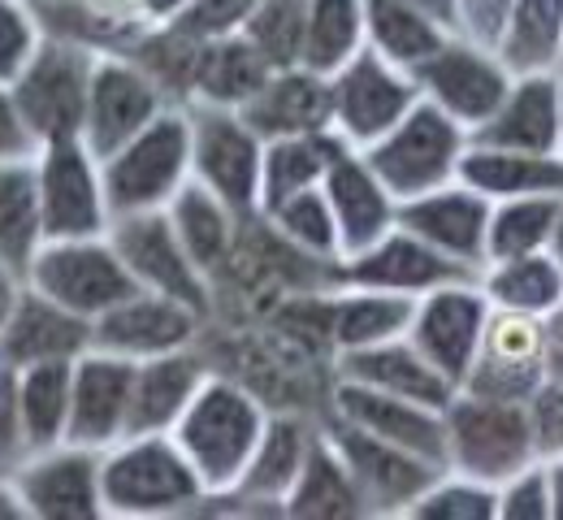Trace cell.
<instances>
[{
  "label": "cell",
  "mask_w": 563,
  "mask_h": 520,
  "mask_svg": "<svg viewBox=\"0 0 563 520\" xmlns=\"http://www.w3.org/2000/svg\"><path fill=\"white\" fill-rule=\"evenodd\" d=\"M269 425V408L256 390H247L234 377L209 373L183 421L174 425V443L200 473L209 499H230L261 446V434Z\"/></svg>",
  "instance_id": "cell-1"
},
{
  "label": "cell",
  "mask_w": 563,
  "mask_h": 520,
  "mask_svg": "<svg viewBox=\"0 0 563 520\" xmlns=\"http://www.w3.org/2000/svg\"><path fill=\"white\" fill-rule=\"evenodd\" d=\"M100 486L109 520L191 517L209 504V490L174 434H126L100 451Z\"/></svg>",
  "instance_id": "cell-2"
},
{
  "label": "cell",
  "mask_w": 563,
  "mask_h": 520,
  "mask_svg": "<svg viewBox=\"0 0 563 520\" xmlns=\"http://www.w3.org/2000/svg\"><path fill=\"white\" fill-rule=\"evenodd\" d=\"M104 191L113 218L156 213L191 182V113L187 104H169L156 113L135 140L100 156Z\"/></svg>",
  "instance_id": "cell-3"
},
{
  "label": "cell",
  "mask_w": 563,
  "mask_h": 520,
  "mask_svg": "<svg viewBox=\"0 0 563 520\" xmlns=\"http://www.w3.org/2000/svg\"><path fill=\"white\" fill-rule=\"evenodd\" d=\"M542 446L533 430L529 403L490 399L460 390L446 408V468L477 477L486 486H503L520 468L538 464Z\"/></svg>",
  "instance_id": "cell-4"
},
{
  "label": "cell",
  "mask_w": 563,
  "mask_h": 520,
  "mask_svg": "<svg viewBox=\"0 0 563 520\" xmlns=\"http://www.w3.org/2000/svg\"><path fill=\"white\" fill-rule=\"evenodd\" d=\"M468 144H473V135L451 113H442L433 100L421 96L417 109L395 131H386L360 156L386 182V191L404 204V200H417V196H429V191L455 182L460 156Z\"/></svg>",
  "instance_id": "cell-5"
},
{
  "label": "cell",
  "mask_w": 563,
  "mask_h": 520,
  "mask_svg": "<svg viewBox=\"0 0 563 520\" xmlns=\"http://www.w3.org/2000/svg\"><path fill=\"white\" fill-rule=\"evenodd\" d=\"M96 62H100L96 48L44 31V44L26 62V70L9 82L18 109H22V118H26V126L40 144L82 140Z\"/></svg>",
  "instance_id": "cell-6"
},
{
  "label": "cell",
  "mask_w": 563,
  "mask_h": 520,
  "mask_svg": "<svg viewBox=\"0 0 563 520\" xmlns=\"http://www.w3.org/2000/svg\"><path fill=\"white\" fill-rule=\"evenodd\" d=\"M26 283L87 321L104 317L113 303L140 291V283L131 278V269H126V261L109 234L48 239L26 269Z\"/></svg>",
  "instance_id": "cell-7"
},
{
  "label": "cell",
  "mask_w": 563,
  "mask_h": 520,
  "mask_svg": "<svg viewBox=\"0 0 563 520\" xmlns=\"http://www.w3.org/2000/svg\"><path fill=\"white\" fill-rule=\"evenodd\" d=\"M191 113V178L217 191L234 213H261V174H265V140L247 126L239 109L221 104H187Z\"/></svg>",
  "instance_id": "cell-8"
},
{
  "label": "cell",
  "mask_w": 563,
  "mask_h": 520,
  "mask_svg": "<svg viewBox=\"0 0 563 520\" xmlns=\"http://www.w3.org/2000/svg\"><path fill=\"white\" fill-rule=\"evenodd\" d=\"M35 182L48 239L109 234L113 209L104 191V165L82 140H53L35 152Z\"/></svg>",
  "instance_id": "cell-9"
},
{
  "label": "cell",
  "mask_w": 563,
  "mask_h": 520,
  "mask_svg": "<svg viewBox=\"0 0 563 520\" xmlns=\"http://www.w3.org/2000/svg\"><path fill=\"white\" fill-rule=\"evenodd\" d=\"M330 87H334V131L355 152L377 144L386 131H395L421 100L417 78L408 75L404 66L386 62L368 44L339 75H330Z\"/></svg>",
  "instance_id": "cell-10"
},
{
  "label": "cell",
  "mask_w": 563,
  "mask_h": 520,
  "mask_svg": "<svg viewBox=\"0 0 563 520\" xmlns=\"http://www.w3.org/2000/svg\"><path fill=\"white\" fill-rule=\"evenodd\" d=\"M169 104H174V96L135 53H100L96 75H91V96H87L82 144L96 156H109L126 140H135Z\"/></svg>",
  "instance_id": "cell-11"
},
{
  "label": "cell",
  "mask_w": 563,
  "mask_h": 520,
  "mask_svg": "<svg viewBox=\"0 0 563 520\" xmlns=\"http://www.w3.org/2000/svg\"><path fill=\"white\" fill-rule=\"evenodd\" d=\"M412 78H417L424 100H433L442 113H451L468 135L490 122L511 91V70L498 62V53L460 31L424 66H417Z\"/></svg>",
  "instance_id": "cell-12"
},
{
  "label": "cell",
  "mask_w": 563,
  "mask_h": 520,
  "mask_svg": "<svg viewBox=\"0 0 563 520\" xmlns=\"http://www.w3.org/2000/svg\"><path fill=\"white\" fill-rule=\"evenodd\" d=\"M321 430L330 434V443L339 446V455L347 460L368 517H408V508L446 473V468L429 464V460L404 451V446L373 439L368 430H360V425L334 417V412H330V421Z\"/></svg>",
  "instance_id": "cell-13"
},
{
  "label": "cell",
  "mask_w": 563,
  "mask_h": 520,
  "mask_svg": "<svg viewBox=\"0 0 563 520\" xmlns=\"http://www.w3.org/2000/svg\"><path fill=\"white\" fill-rule=\"evenodd\" d=\"M31 520H109L100 486V451L57 443L26 451L9 468Z\"/></svg>",
  "instance_id": "cell-14"
},
{
  "label": "cell",
  "mask_w": 563,
  "mask_h": 520,
  "mask_svg": "<svg viewBox=\"0 0 563 520\" xmlns=\"http://www.w3.org/2000/svg\"><path fill=\"white\" fill-rule=\"evenodd\" d=\"M334 283L339 287L395 291V296H429V291H438L446 283H482V269L438 252L433 243H424L421 234H412L408 225H395L373 247L339 261L334 265Z\"/></svg>",
  "instance_id": "cell-15"
},
{
  "label": "cell",
  "mask_w": 563,
  "mask_h": 520,
  "mask_svg": "<svg viewBox=\"0 0 563 520\" xmlns=\"http://www.w3.org/2000/svg\"><path fill=\"white\" fill-rule=\"evenodd\" d=\"M109 239L122 252L131 278L140 283L143 291H161V296L183 299V303L200 308L205 317L212 312V278L191 261L187 243L178 239V230H174L165 209L113 218Z\"/></svg>",
  "instance_id": "cell-16"
},
{
  "label": "cell",
  "mask_w": 563,
  "mask_h": 520,
  "mask_svg": "<svg viewBox=\"0 0 563 520\" xmlns=\"http://www.w3.org/2000/svg\"><path fill=\"white\" fill-rule=\"evenodd\" d=\"M490 317L494 303L482 291V283H446V287L417 299V317H412L408 339L421 347L429 365H438L455 386H464L477 356H482Z\"/></svg>",
  "instance_id": "cell-17"
},
{
  "label": "cell",
  "mask_w": 563,
  "mask_h": 520,
  "mask_svg": "<svg viewBox=\"0 0 563 520\" xmlns=\"http://www.w3.org/2000/svg\"><path fill=\"white\" fill-rule=\"evenodd\" d=\"M205 325H209V317L200 308L140 287L135 296H126L104 317L91 321V347H104V352L126 356V361H152L165 352L200 347Z\"/></svg>",
  "instance_id": "cell-18"
},
{
  "label": "cell",
  "mask_w": 563,
  "mask_h": 520,
  "mask_svg": "<svg viewBox=\"0 0 563 520\" xmlns=\"http://www.w3.org/2000/svg\"><path fill=\"white\" fill-rule=\"evenodd\" d=\"M330 412L360 425V430H368L373 439H386V443L404 446V451L421 455L429 464L446 468V412L442 408H429L417 399L364 386L352 377H334Z\"/></svg>",
  "instance_id": "cell-19"
},
{
  "label": "cell",
  "mask_w": 563,
  "mask_h": 520,
  "mask_svg": "<svg viewBox=\"0 0 563 520\" xmlns=\"http://www.w3.org/2000/svg\"><path fill=\"white\" fill-rule=\"evenodd\" d=\"M542 386H547V334H542L538 317L494 308L482 356L460 390L529 403Z\"/></svg>",
  "instance_id": "cell-20"
},
{
  "label": "cell",
  "mask_w": 563,
  "mask_h": 520,
  "mask_svg": "<svg viewBox=\"0 0 563 520\" xmlns=\"http://www.w3.org/2000/svg\"><path fill=\"white\" fill-rule=\"evenodd\" d=\"M131 386L135 361L91 347L74 361V399H70V443L109 451L131 434Z\"/></svg>",
  "instance_id": "cell-21"
},
{
  "label": "cell",
  "mask_w": 563,
  "mask_h": 520,
  "mask_svg": "<svg viewBox=\"0 0 563 520\" xmlns=\"http://www.w3.org/2000/svg\"><path fill=\"white\" fill-rule=\"evenodd\" d=\"M82 352H91V321L22 283L0 325V361L31 369L48 361H78Z\"/></svg>",
  "instance_id": "cell-22"
},
{
  "label": "cell",
  "mask_w": 563,
  "mask_h": 520,
  "mask_svg": "<svg viewBox=\"0 0 563 520\" xmlns=\"http://www.w3.org/2000/svg\"><path fill=\"white\" fill-rule=\"evenodd\" d=\"M490 213L494 200H486L482 191H473L468 182H446L429 196L404 200L399 204V225H408L412 234H421L424 243H433L438 252L486 269L490 261Z\"/></svg>",
  "instance_id": "cell-23"
},
{
  "label": "cell",
  "mask_w": 563,
  "mask_h": 520,
  "mask_svg": "<svg viewBox=\"0 0 563 520\" xmlns=\"http://www.w3.org/2000/svg\"><path fill=\"white\" fill-rule=\"evenodd\" d=\"M421 296H395L373 287H321V339L334 347V356L364 352L390 339H404L412 330Z\"/></svg>",
  "instance_id": "cell-24"
},
{
  "label": "cell",
  "mask_w": 563,
  "mask_h": 520,
  "mask_svg": "<svg viewBox=\"0 0 563 520\" xmlns=\"http://www.w3.org/2000/svg\"><path fill=\"white\" fill-rule=\"evenodd\" d=\"M239 113L265 144L286 140V135L334 131V87H330V78L308 70V66L274 70L269 82Z\"/></svg>",
  "instance_id": "cell-25"
},
{
  "label": "cell",
  "mask_w": 563,
  "mask_h": 520,
  "mask_svg": "<svg viewBox=\"0 0 563 520\" xmlns=\"http://www.w3.org/2000/svg\"><path fill=\"white\" fill-rule=\"evenodd\" d=\"M563 140V78L520 75L511 78L507 100L486 126L473 131V144L511 152H560Z\"/></svg>",
  "instance_id": "cell-26"
},
{
  "label": "cell",
  "mask_w": 563,
  "mask_h": 520,
  "mask_svg": "<svg viewBox=\"0 0 563 520\" xmlns=\"http://www.w3.org/2000/svg\"><path fill=\"white\" fill-rule=\"evenodd\" d=\"M325 196L334 209V222L343 234V261L373 247L382 234L399 225V200L386 191V182L368 169V161L355 148H347L325 174Z\"/></svg>",
  "instance_id": "cell-27"
},
{
  "label": "cell",
  "mask_w": 563,
  "mask_h": 520,
  "mask_svg": "<svg viewBox=\"0 0 563 520\" xmlns=\"http://www.w3.org/2000/svg\"><path fill=\"white\" fill-rule=\"evenodd\" d=\"M209 361L200 347L165 352L152 361H135V386H131V434H174L200 386L209 381Z\"/></svg>",
  "instance_id": "cell-28"
},
{
  "label": "cell",
  "mask_w": 563,
  "mask_h": 520,
  "mask_svg": "<svg viewBox=\"0 0 563 520\" xmlns=\"http://www.w3.org/2000/svg\"><path fill=\"white\" fill-rule=\"evenodd\" d=\"M334 377H352L364 386H377V390H390V395H404V399H417L429 408H451V399L460 395V386L424 361V352L404 334V339H390V343H377V347H364V352H347V356H334Z\"/></svg>",
  "instance_id": "cell-29"
},
{
  "label": "cell",
  "mask_w": 563,
  "mask_h": 520,
  "mask_svg": "<svg viewBox=\"0 0 563 520\" xmlns=\"http://www.w3.org/2000/svg\"><path fill=\"white\" fill-rule=\"evenodd\" d=\"M317 425H308L303 417L295 412H269V425L261 434V446L239 482V490L230 495V504H252V508H274L282 512L286 495L295 490L308 455H312V443H317Z\"/></svg>",
  "instance_id": "cell-30"
},
{
  "label": "cell",
  "mask_w": 563,
  "mask_h": 520,
  "mask_svg": "<svg viewBox=\"0 0 563 520\" xmlns=\"http://www.w3.org/2000/svg\"><path fill=\"white\" fill-rule=\"evenodd\" d=\"M455 178L482 191L486 200H511V196H560L563 200V152H511L468 144Z\"/></svg>",
  "instance_id": "cell-31"
},
{
  "label": "cell",
  "mask_w": 563,
  "mask_h": 520,
  "mask_svg": "<svg viewBox=\"0 0 563 520\" xmlns=\"http://www.w3.org/2000/svg\"><path fill=\"white\" fill-rule=\"evenodd\" d=\"M165 213H169V222H174V230H178V239L187 243L191 261H196L209 278H217V274L230 269L234 247H239L243 225H247L243 213H234L217 191H209V187L196 182V178L169 200Z\"/></svg>",
  "instance_id": "cell-32"
},
{
  "label": "cell",
  "mask_w": 563,
  "mask_h": 520,
  "mask_svg": "<svg viewBox=\"0 0 563 520\" xmlns=\"http://www.w3.org/2000/svg\"><path fill=\"white\" fill-rule=\"evenodd\" d=\"M274 75L265 53L239 31L225 40H209L196 48V70H191V96L187 104H221V109H243Z\"/></svg>",
  "instance_id": "cell-33"
},
{
  "label": "cell",
  "mask_w": 563,
  "mask_h": 520,
  "mask_svg": "<svg viewBox=\"0 0 563 520\" xmlns=\"http://www.w3.org/2000/svg\"><path fill=\"white\" fill-rule=\"evenodd\" d=\"M282 517L295 520H355L368 517L364 508V495L355 486L347 460L339 455V446L330 443V434L321 430L317 443H312V455L295 482V490L286 495L282 504Z\"/></svg>",
  "instance_id": "cell-34"
},
{
  "label": "cell",
  "mask_w": 563,
  "mask_h": 520,
  "mask_svg": "<svg viewBox=\"0 0 563 520\" xmlns=\"http://www.w3.org/2000/svg\"><path fill=\"white\" fill-rule=\"evenodd\" d=\"M44 243H48V230H44V209H40L35 156L0 165V269L26 283V269Z\"/></svg>",
  "instance_id": "cell-35"
},
{
  "label": "cell",
  "mask_w": 563,
  "mask_h": 520,
  "mask_svg": "<svg viewBox=\"0 0 563 520\" xmlns=\"http://www.w3.org/2000/svg\"><path fill=\"white\" fill-rule=\"evenodd\" d=\"M494 53L511 78L551 75L563 62V0H511Z\"/></svg>",
  "instance_id": "cell-36"
},
{
  "label": "cell",
  "mask_w": 563,
  "mask_h": 520,
  "mask_svg": "<svg viewBox=\"0 0 563 520\" xmlns=\"http://www.w3.org/2000/svg\"><path fill=\"white\" fill-rule=\"evenodd\" d=\"M364 26H368V48H377L386 62L404 66L408 75L455 35L412 0H364Z\"/></svg>",
  "instance_id": "cell-37"
},
{
  "label": "cell",
  "mask_w": 563,
  "mask_h": 520,
  "mask_svg": "<svg viewBox=\"0 0 563 520\" xmlns=\"http://www.w3.org/2000/svg\"><path fill=\"white\" fill-rule=\"evenodd\" d=\"M70 399L74 361H48V365L18 369V408H22V446L26 451L70 443Z\"/></svg>",
  "instance_id": "cell-38"
},
{
  "label": "cell",
  "mask_w": 563,
  "mask_h": 520,
  "mask_svg": "<svg viewBox=\"0 0 563 520\" xmlns=\"http://www.w3.org/2000/svg\"><path fill=\"white\" fill-rule=\"evenodd\" d=\"M347 152L339 131H312V135H286L265 144V174H261V213L282 204L295 191L321 187L330 165Z\"/></svg>",
  "instance_id": "cell-39"
},
{
  "label": "cell",
  "mask_w": 563,
  "mask_h": 520,
  "mask_svg": "<svg viewBox=\"0 0 563 520\" xmlns=\"http://www.w3.org/2000/svg\"><path fill=\"white\" fill-rule=\"evenodd\" d=\"M482 291L503 312L551 317L563 308V269L551 252H529L511 261H490L482 269Z\"/></svg>",
  "instance_id": "cell-40"
},
{
  "label": "cell",
  "mask_w": 563,
  "mask_h": 520,
  "mask_svg": "<svg viewBox=\"0 0 563 520\" xmlns=\"http://www.w3.org/2000/svg\"><path fill=\"white\" fill-rule=\"evenodd\" d=\"M261 218L274 225L278 239H286L295 252L312 256L317 265H330L334 269L343 261V234H339V222H334V209H330L325 187L295 191L282 204L265 209Z\"/></svg>",
  "instance_id": "cell-41"
},
{
  "label": "cell",
  "mask_w": 563,
  "mask_h": 520,
  "mask_svg": "<svg viewBox=\"0 0 563 520\" xmlns=\"http://www.w3.org/2000/svg\"><path fill=\"white\" fill-rule=\"evenodd\" d=\"M368 44L364 0H312L308 4V35H303V66L317 75H339L355 53Z\"/></svg>",
  "instance_id": "cell-42"
},
{
  "label": "cell",
  "mask_w": 563,
  "mask_h": 520,
  "mask_svg": "<svg viewBox=\"0 0 563 520\" xmlns=\"http://www.w3.org/2000/svg\"><path fill=\"white\" fill-rule=\"evenodd\" d=\"M560 196H511L494 200L490 213V261H511L529 252H547L560 222ZM486 261V265H490Z\"/></svg>",
  "instance_id": "cell-43"
},
{
  "label": "cell",
  "mask_w": 563,
  "mask_h": 520,
  "mask_svg": "<svg viewBox=\"0 0 563 520\" xmlns=\"http://www.w3.org/2000/svg\"><path fill=\"white\" fill-rule=\"evenodd\" d=\"M308 4L312 0H256L243 35L265 53L274 70L303 66V35H308Z\"/></svg>",
  "instance_id": "cell-44"
},
{
  "label": "cell",
  "mask_w": 563,
  "mask_h": 520,
  "mask_svg": "<svg viewBox=\"0 0 563 520\" xmlns=\"http://www.w3.org/2000/svg\"><path fill=\"white\" fill-rule=\"evenodd\" d=\"M412 520H490L498 517V486L464 473H442L421 499L408 508Z\"/></svg>",
  "instance_id": "cell-45"
},
{
  "label": "cell",
  "mask_w": 563,
  "mask_h": 520,
  "mask_svg": "<svg viewBox=\"0 0 563 520\" xmlns=\"http://www.w3.org/2000/svg\"><path fill=\"white\" fill-rule=\"evenodd\" d=\"M40 44H44V18L35 0H0V87H9L26 70Z\"/></svg>",
  "instance_id": "cell-46"
},
{
  "label": "cell",
  "mask_w": 563,
  "mask_h": 520,
  "mask_svg": "<svg viewBox=\"0 0 563 520\" xmlns=\"http://www.w3.org/2000/svg\"><path fill=\"white\" fill-rule=\"evenodd\" d=\"M252 9H256V0H187V9L169 26L196 44H209V40L239 35L247 26Z\"/></svg>",
  "instance_id": "cell-47"
},
{
  "label": "cell",
  "mask_w": 563,
  "mask_h": 520,
  "mask_svg": "<svg viewBox=\"0 0 563 520\" xmlns=\"http://www.w3.org/2000/svg\"><path fill=\"white\" fill-rule=\"evenodd\" d=\"M498 517L503 520H547L551 517V482L547 464H529L498 486Z\"/></svg>",
  "instance_id": "cell-48"
},
{
  "label": "cell",
  "mask_w": 563,
  "mask_h": 520,
  "mask_svg": "<svg viewBox=\"0 0 563 520\" xmlns=\"http://www.w3.org/2000/svg\"><path fill=\"white\" fill-rule=\"evenodd\" d=\"M40 152V140L31 135L18 100L9 87H0V165H13V161H31Z\"/></svg>",
  "instance_id": "cell-49"
},
{
  "label": "cell",
  "mask_w": 563,
  "mask_h": 520,
  "mask_svg": "<svg viewBox=\"0 0 563 520\" xmlns=\"http://www.w3.org/2000/svg\"><path fill=\"white\" fill-rule=\"evenodd\" d=\"M22 446V408H18V369L0 361V460H18Z\"/></svg>",
  "instance_id": "cell-50"
},
{
  "label": "cell",
  "mask_w": 563,
  "mask_h": 520,
  "mask_svg": "<svg viewBox=\"0 0 563 520\" xmlns=\"http://www.w3.org/2000/svg\"><path fill=\"white\" fill-rule=\"evenodd\" d=\"M183 9H187V0H143V18H147V26H169Z\"/></svg>",
  "instance_id": "cell-51"
},
{
  "label": "cell",
  "mask_w": 563,
  "mask_h": 520,
  "mask_svg": "<svg viewBox=\"0 0 563 520\" xmlns=\"http://www.w3.org/2000/svg\"><path fill=\"white\" fill-rule=\"evenodd\" d=\"M547 482H551V517L563 520V451L547 455Z\"/></svg>",
  "instance_id": "cell-52"
},
{
  "label": "cell",
  "mask_w": 563,
  "mask_h": 520,
  "mask_svg": "<svg viewBox=\"0 0 563 520\" xmlns=\"http://www.w3.org/2000/svg\"><path fill=\"white\" fill-rule=\"evenodd\" d=\"M412 4H421L424 13H433L442 26H460V0H412Z\"/></svg>",
  "instance_id": "cell-53"
},
{
  "label": "cell",
  "mask_w": 563,
  "mask_h": 520,
  "mask_svg": "<svg viewBox=\"0 0 563 520\" xmlns=\"http://www.w3.org/2000/svg\"><path fill=\"white\" fill-rule=\"evenodd\" d=\"M18 287H22V278L9 274V269H0V325H4V317H9V303L18 296Z\"/></svg>",
  "instance_id": "cell-54"
},
{
  "label": "cell",
  "mask_w": 563,
  "mask_h": 520,
  "mask_svg": "<svg viewBox=\"0 0 563 520\" xmlns=\"http://www.w3.org/2000/svg\"><path fill=\"white\" fill-rule=\"evenodd\" d=\"M555 261H560V269H563V209H560V222H555V234H551V247H547Z\"/></svg>",
  "instance_id": "cell-55"
},
{
  "label": "cell",
  "mask_w": 563,
  "mask_h": 520,
  "mask_svg": "<svg viewBox=\"0 0 563 520\" xmlns=\"http://www.w3.org/2000/svg\"><path fill=\"white\" fill-rule=\"evenodd\" d=\"M9 468H13V464H9V460H0V473H9Z\"/></svg>",
  "instance_id": "cell-56"
},
{
  "label": "cell",
  "mask_w": 563,
  "mask_h": 520,
  "mask_svg": "<svg viewBox=\"0 0 563 520\" xmlns=\"http://www.w3.org/2000/svg\"><path fill=\"white\" fill-rule=\"evenodd\" d=\"M560 152H563V140H560Z\"/></svg>",
  "instance_id": "cell-57"
},
{
  "label": "cell",
  "mask_w": 563,
  "mask_h": 520,
  "mask_svg": "<svg viewBox=\"0 0 563 520\" xmlns=\"http://www.w3.org/2000/svg\"><path fill=\"white\" fill-rule=\"evenodd\" d=\"M560 66H563V62H560Z\"/></svg>",
  "instance_id": "cell-58"
}]
</instances>
